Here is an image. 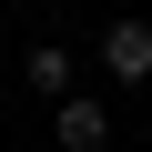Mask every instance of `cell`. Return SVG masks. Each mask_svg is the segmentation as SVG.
I'll return each instance as SVG.
<instances>
[{
	"label": "cell",
	"instance_id": "6da1fadb",
	"mask_svg": "<svg viewBox=\"0 0 152 152\" xmlns=\"http://www.w3.org/2000/svg\"><path fill=\"white\" fill-rule=\"evenodd\" d=\"M102 71L112 81H152V20H112L102 31Z\"/></svg>",
	"mask_w": 152,
	"mask_h": 152
},
{
	"label": "cell",
	"instance_id": "7a4b0ae2",
	"mask_svg": "<svg viewBox=\"0 0 152 152\" xmlns=\"http://www.w3.org/2000/svg\"><path fill=\"white\" fill-rule=\"evenodd\" d=\"M51 132H61V152H102V142H112V112H102V102H91V91H71V102H61V122H51Z\"/></svg>",
	"mask_w": 152,
	"mask_h": 152
},
{
	"label": "cell",
	"instance_id": "3957f363",
	"mask_svg": "<svg viewBox=\"0 0 152 152\" xmlns=\"http://www.w3.org/2000/svg\"><path fill=\"white\" fill-rule=\"evenodd\" d=\"M20 71H31V91L71 102V51H61V41H31V61H20Z\"/></svg>",
	"mask_w": 152,
	"mask_h": 152
}]
</instances>
